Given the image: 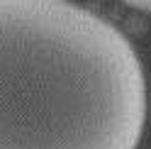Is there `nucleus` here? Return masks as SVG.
Here are the masks:
<instances>
[{
  "instance_id": "obj_1",
  "label": "nucleus",
  "mask_w": 151,
  "mask_h": 149,
  "mask_svg": "<svg viewBox=\"0 0 151 149\" xmlns=\"http://www.w3.org/2000/svg\"><path fill=\"white\" fill-rule=\"evenodd\" d=\"M146 81L115 25L71 0H0V149H137Z\"/></svg>"
},
{
  "instance_id": "obj_2",
  "label": "nucleus",
  "mask_w": 151,
  "mask_h": 149,
  "mask_svg": "<svg viewBox=\"0 0 151 149\" xmlns=\"http://www.w3.org/2000/svg\"><path fill=\"white\" fill-rule=\"evenodd\" d=\"M127 5L137 7V10H144V12H151V0H124Z\"/></svg>"
}]
</instances>
